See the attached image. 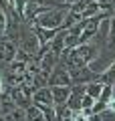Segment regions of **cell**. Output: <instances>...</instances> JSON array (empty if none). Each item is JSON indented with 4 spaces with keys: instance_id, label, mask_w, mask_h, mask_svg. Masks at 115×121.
<instances>
[{
    "instance_id": "cell-23",
    "label": "cell",
    "mask_w": 115,
    "mask_h": 121,
    "mask_svg": "<svg viewBox=\"0 0 115 121\" xmlns=\"http://www.w3.org/2000/svg\"><path fill=\"white\" fill-rule=\"evenodd\" d=\"M0 121H8V119H6V117H4V115H0Z\"/></svg>"
},
{
    "instance_id": "cell-5",
    "label": "cell",
    "mask_w": 115,
    "mask_h": 121,
    "mask_svg": "<svg viewBox=\"0 0 115 121\" xmlns=\"http://www.w3.org/2000/svg\"><path fill=\"white\" fill-rule=\"evenodd\" d=\"M71 79H73V87L75 85H89V83L99 81V75L91 67H81V69L71 71Z\"/></svg>"
},
{
    "instance_id": "cell-21",
    "label": "cell",
    "mask_w": 115,
    "mask_h": 121,
    "mask_svg": "<svg viewBox=\"0 0 115 121\" xmlns=\"http://www.w3.org/2000/svg\"><path fill=\"white\" fill-rule=\"evenodd\" d=\"M6 89H8V87H6V81L2 79V75H0V95H4Z\"/></svg>"
},
{
    "instance_id": "cell-22",
    "label": "cell",
    "mask_w": 115,
    "mask_h": 121,
    "mask_svg": "<svg viewBox=\"0 0 115 121\" xmlns=\"http://www.w3.org/2000/svg\"><path fill=\"white\" fill-rule=\"evenodd\" d=\"M77 2H79V0H63V4H65V6H69V8H71V6H75Z\"/></svg>"
},
{
    "instance_id": "cell-8",
    "label": "cell",
    "mask_w": 115,
    "mask_h": 121,
    "mask_svg": "<svg viewBox=\"0 0 115 121\" xmlns=\"http://www.w3.org/2000/svg\"><path fill=\"white\" fill-rule=\"evenodd\" d=\"M85 93H87V91H85V85H75V87H73L71 97H69V101H67V107L71 109L73 113H75V111H81Z\"/></svg>"
},
{
    "instance_id": "cell-1",
    "label": "cell",
    "mask_w": 115,
    "mask_h": 121,
    "mask_svg": "<svg viewBox=\"0 0 115 121\" xmlns=\"http://www.w3.org/2000/svg\"><path fill=\"white\" fill-rule=\"evenodd\" d=\"M71 8L69 6H57V8H49L47 12H43L40 16L36 18L34 24L36 26H43V28L49 30H61L65 26V20H67Z\"/></svg>"
},
{
    "instance_id": "cell-19",
    "label": "cell",
    "mask_w": 115,
    "mask_h": 121,
    "mask_svg": "<svg viewBox=\"0 0 115 121\" xmlns=\"http://www.w3.org/2000/svg\"><path fill=\"white\" fill-rule=\"evenodd\" d=\"M71 121H89V113L85 111H75L71 117Z\"/></svg>"
},
{
    "instance_id": "cell-4",
    "label": "cell",
    "mask_w": 115,
    "mask_h": 121,
    "mask_svg": "<svg viewBox=\"0 0 115 121\" xmlns=\"http://www.w3.org/2000/svg\"><path fill=\"white\" fill-rule=\"evenodd\" d=\"M16 52H18V44L14 40H10L6 35L0 36V63H6V65L14 63Z\"/></svg>"
},
{
    "instance_id": "cell-24",
    "label": "cell",
    "mask_w": 115,
    "mask_h": 121,
    "mask_svg": "<svg viewBox=\"0 0 115 121\" xmlns=\"http://www.w3.org/2000/svg\"><path fill=\"white\" fill-rule=\"evenodd\" d=\"M61 2H63V0H61Z\"/></svg>"
},
{
    "instance_id": "cell-17",
    "label": "cell",
    "mask_w": 115,
    "mask_h": 121,
    "mask_svg": "<svg viewBox=\"0 0 115 121\" xmlns=\"http://www.w3.org/2000/svg\"><path fill=\"white\" fill-rule=\"evenodd\" d=\"M91 2H93V0H79V2H77L75 6H71V10L73 12H77V14H83L87 10V6L91 4Z\"/></svg>"
},
{
    "instance_id": "cell-12",
    "label": "cell",
    "mask_w": 115,
    "mask_h": 121,
    "mask_svg": "<svg viewBox=\"0 0 115 121\" xmlns=\"http://www.w3.org/2000/svg\"><path fill=\"white\" fill-rule=\"evenodd\" d=\"M103 89H105V85H103L101 81H95V83H89V85H85V91H87V95H89V97H93L95 101H97L99 97H101Z\"/></svg>"
},
{
    "instance_id": "cell-9",
    "label": "cell",
    "mask_w": 115,
    "mask_h": 121,
    "mask_svg": "<svg viewBox=\"0 0 115 121\" xmlns=\"http://www.w3.org/2000/svg\"><path fill=\"white\" fill-rule=\"evenodd\" d=\"M53 89V99H55V107H65L71 97L73 87H51Z\"/></svg>"
},
{
    "instance_id": "cell-13",
    "label": "cell",
    "mask_w": 115,
    "mask_h": 121,
    "mask_svg": "<svg viewBox=\"0 0 115 121\" xmlns=\"http://www.w3.org/2000/svg\"><path fill=\"white\" fill-rule=\"evenodd\" d=\"M99 81L103 83V85H111V87H115V63L109 67L107 71H103L101 75H99Z\"/></svg>"
},
{
    "instance_id": "cell-11",
    "label": "cell",
    "mask_w": 115,
    "mask_h": 121,
    "mask_svg": "<svg viewBox=\"0 0 115 121\" xmlns=\"http://www.w3.org/2000/svg\"><path fill=\"white\" fill-rule=\"evenodd\" d=\"M26 121H47L44 119V111L38 105H30L28 109H26Z\"/></svg>"
},
{
    "instance_id": "cell-20",
    "label": "cell",
    "mask_w": 115,
    "mask_h": 121,
    "mask_svg": "<svg viewBox=\"0 0 115 121\" xmlns=\"http://www.w3.org/2000/svg\"><path fill=\"white\" fill-rule=\"evenodd\" d=\"M107 113H111V115H115V95H113V99L109 101V107H107Z\"/></svg>"
},
{
    "instance_id": "cell-7",
    "label": "cell",
    "mask_w": 115,
    "mask_h": 121,
    "mask_svg": "<svg viewBox=\"0 0 115 121\" xmlns=\"http://www.w3.org/2000/svg\"><path fill=\"white\" fill-rule=\"evenodd\" d=\"M32 103L38 105L40 109L44 107H55V99H53V89L51 87H43L32 93Z\"/></svg>"
},
{
    "instance_id": "cell-15",
    "label": "cell",
    "mask_w": 115,
    "mask_h": 121,
    "mask_svg": "<svg viewBox=\"0 0 115 121\" xmlns=\"http://www.w3.org/2000/svg\"><path fill=\"white\" fill-rule=\"evenodd\" d=\"M81 20H83L81 14H77V12H73V10H71V12H69V16H67V20H65V26H63V28L69 30V28H73L75 24H79Z\"/></svg>"
},
{
    "instance_id": "cell-16",
    "label": "cell",
    "mask_w": 115,
    "mask_h": 121,
    "mask_svg": "<svg viewBox=\"0 0 115 121\" xmlns=\"http://www.w3.org/2000/svg\"><path fill=\"white\" fill-rule=\"evenodd\" d=\"M6 26H8V12L0 8V36L6 35Z\"/></svg>"
},
{
    "instance_id": "cell-10",
    "label": "cell",
    "mask_w": 115,
    "mask_h": 121,
    "mask_svg": "<svg viewBox=\"0 0 115 121\" xmlns=\"http://www.w3.org/2000/svg\"><path fill=\"white\" fill-rule=\"evenodd\" d=\"M14 109H16V103H14L10 91L6 89L4 95H0V115H10Z\"/></svg>"
},
{
    "instance_id": "cell-18",
    "label": "cell",
    "mask_w": 115,
    "mask_h": 121,
    "mask_svg": "<svg viewBox=\"0 0 115 121\" xmlns=\"http://www.w3.org/2000/svg\"><path fill=\"white\" fill-rule=\"evenodd\" d=\"M109 47L115 48V12H111V35H109Z\"/></svg>"
},
{
    "instance_id": "cell-14",
    "label": "cell",
    "mask_w": 115,
    "mask_h": 121,
    "mask_svg": "<svg viewBox=\"0 0 115 121\" xmlns=\"http://www.w3.org/2000/svg\"><path fill=\"white\" fill-rule=\"evenodd\" d=\"M8 121H26V109H22V107H16L10 115H4Z\"/></svg>"
},
{
    "instance_id": "cell-6",
    "label": "cell",
    "mask_w": 115,
    "mask_h": 121,
    "mask_svg": "<svg viewBox=\"0 0 115 121\" xmlns=\"http://www.w3.org/2000/svg\"><path fill=\"white\" fill-rule=\"evenodd\" d=\"M77 51H79V55H81V59L85 60V65H93L95 60H97V56L101 55L103 48L99 47L97 43H85V44H79Z\"/></svg>"
},
{
    "instance_id": "cell-3",
    "label": "cell",
    "mask_w": 115,
    "mask_h": 121,
    "mask_svg": "<svg viewBox=\"0 0 115 121\" xmlns=\"http://www.w3.org/2000/svg\"><path fill=\"white\" fill-rule=\"evenodd\" d=\"M49 87H73L71 71L59 63V67L49 75Z\"/></svg>"
},
{
    "instance_id": "cell-2",
    "label": "cell",
    "mask_w": 115,
    "mask_h": 121,
    "mask_svg": "<svg viewBox=\"0 0 115 121\" xmlns=\"http://www.w3.org/2000/svg\"><path fill=\"white\" fill-rule=\"evenodd\" d=\"M8 91H10V95H12L14 103H16V107L28 109L30 105H32V93L34 91L30 89V87L18 85V87H8Z\"/></svg>"
}]
</instances>
